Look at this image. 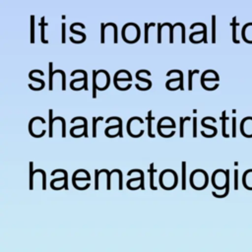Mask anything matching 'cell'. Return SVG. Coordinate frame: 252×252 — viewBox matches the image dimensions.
<instances>
[{"label":"cell","mask_w":252,"mask_h":252,"mask_svg":"<svg viewBox=\"0 0 252 252\" xmlns=\"http://www.w3.org/2000/svg\"><path fill=\"white\" fill-rule=\"evenodd\" d=\"M39 26H41V29H42V42L43 43H48V42L47 39H44V27L47 26V23H44V17L42 18V21H41V24H39Z\"/></svg>","instance_id":"cell-8"},{"label":"cell","mask_w":252,"mask_h":252,"mask_svg":"<svg viewBox=\"0 0 252 252\" xmlns=\"http://www.w3.org/2000/svg\"><path fill=\"white\" fill-rule=\"evenodd\" d=\"M150 26H155V23H151L150 25L146 23L145 24V43H148L149 42V27Z\"/></svg>","instance_id":"cell-15"},{"label":"cell","mask_w":252,"mask_h":252,"mask_svg":"<svg viewBox=\"0 0 252 252\" xmlns=\"http://www.w3.org/2000/svg\"><path fill=\"white\" fill-rule=\"evenodd\" d=\"M212 42H216V17L212 16Z\"/></svg>","instance_id":"cell-7"},{"label":"cell","mask_w":252,"mask_h":252,"mask_svg":"<svg viewBox=\"0 0 252 252\" xmlns=\"http://www.w3.org/2000/svg\"><path fill=\"white\" fill-rule=\"evenodd\" d=\"M54 71H52V62L49 63V90H52V76H53Z\"/></svg>","instance_id":"cell-16"},{"label":"cell","mask_w":252,"mask_h":252,"mask_svg":"<svg viewBox=\"0 0 252 252\" xmlns=\"http://www.w3.org/2000/svg\"><path fill=\"white\" fill-rule=\"evenodd\" d=\"M75 25H76V24L74 23V24L72 25V26L70 27V31H71L72 33H75V34H77V35H80V36H82V37H83V39H86V35H85V34H83V33H80V32H77V31H75V30H74Z\"/></svg>","instance_id":"cell-22"},{"label":"cell","mask_w":252,"mask_h":252,"mask_svg":"<svg viewBox=\"0 0 252 252\" xmlns=\"http://www.w3.org/2000/svg\"><path fill=\"white\" fill-rule=\"evenodd\" d=\"M49 137H52V122L54 120V118H52V109L49 110Z\"/></svg>","instance_id":"cell-18"},{"label":"cell","mask_w":252,"mask_h":252,"mask_svg":"<svg viewBox=\"0 0 252 252\" xmlns=\"http://www.w3.org/2000/svg\"><path fill=\"white\" fill-rule=\"evenodd\" d=\"M99 175H100V170H96V181H95L96 190L99 189Z\"/></svg>","instance_id":"cell-23"},{"label":"cell","mask_w":252,"mask_h":252,"mask_svg":"<svg viewBox=\"0 0 252 252\" xmlns=\"http://www.w3.org/2000/svg\"><path fill=\"white\" fill-rule=\"evenodd\" d=\"M59 73H61L62 75V90L65 91L66 90V75H65V72L63 70H58Z\"/></svg>","instance_id":"cell-20"},{"label":"cell","mask_w":252,"mask_h":252,"mask_svg":"<svg viewBox=\"0 0 252 252\" xmlns=\"http://www.w3.org/2000/svg\"><path fill=\"white\" fill-rule=\"evenodd\" d=\"M197 118L194 117L193 118V137L195 138L197 136Z\"/></svg>","instance_id":"cell-21"},{"label":"cell","mask_w":252,"mask_h":252,"mask_svg":"<svg viewBox=\"0 0 252 252\" xmlns=\"http://www.w3.org/2000/svg\"><path fill=\"white\" fill-rule=\"evenodd\" d=\"M56 173H62L64 174V184H63V188L65 190H68V184H67V180H68V174L66 173V170L64 169H56V170H53L52 171V175H54Z\"/></svg>","instance_id":"cell-4"},{"label":"cell","mask_w":252,"mask_h":252,"mask_svg":"<svg viewBox=\"0 0 252 252\" xmlns=\"http://www.w3.org/2000/svg\"><path fill=\"white\" fill-rule=\"evenodd\" d=\"M113 119H114V120H117V121H118V132H117V133H118V136H119V137H121V138H122V136H123V135H122V120H121V118H120V117H117V116H112V117H109L105 122L108 123V122L110 121V120H113Z\"/></svg>","instance_id":"cell-1"},{"label":"cell","mask_w":252,"mask_h":252,"mask_svg":"<svg viewBox=\"0 0 252 252\" xmlns=\"http://www.w3.org/2000/svg\"><path fill=\"white\" fill-rule=\"evenodd\" d=\"M149 171H150V175H151L150 186H151V188H152L153 190H157V188L154 187V173H156V170L154 169V164H151Z\"/></svg>","instance_id":"cell-6"},{"label":"cell","mask_w":252,"mask_h":252,"mask_svg":"<svg viewBox=\"0 0 252 252\" xmlns=\"http://www.w3.org/2000/svg\"><path fill=\"white\" fill-rule=\"evenodd\" d=\"M33 162L30 163V190L34 189V185H33V179H34V171H33Z\"/></svg>","instance_id":"cell-14"},{"label":"cell","mask_w":252,"mask_h":252,"mask_svg":"<svg viewBox=\"0 0 252 252\" xmlns=\"http://www.w3.org/2000/svg\"><path fill=\"white\" fill-rule=\"evenodd\" d=\"M97 75L98 72H96L95 70L93 71V98H97V90H98V84H97Z\"/></svg>","instance_id":"cell-3"},{"label":"cell","mask_w":252,"mask_h":252,"mask_svg":"<svg viewBox=\"0 0 252 252\" xmlns=\"http://www.w3.org/2000/svg\"><path fill=\"white\" fill-rule=\"evenodd\" d=\"M185 162L182 163V190H185L186 186H185V169H186V167H185Z\"/></svg>","instance_id":"cell-19"},{"label":"cell","mask_w":252,"mask_h":252,"mask_svg":"<svg viewBox=\"0 0 252 252\" xmlns=\"http://www.w3.org/2000/svg\"><path fill=\"white\" fill-rule=\"evenodd\" d=\"M234 22H235V18H234V24H231V25H233V30H234V32H233L234 42V43H238V42L236 41V38H235V34H236V32H235V27H236V25H238V24H235Z\"/></svg>","instance_id":"cell-24"},{"label":"cell","mask_w":252,"mask_h":252,"mask_svg":"<svg viewBox=\"0 0 252 252\" xmlns=\"http://www.w3.org/2000/svg\"><path fill=\"white\" fill-rule=\"evenodd\" d=\"M78 72H81V73H83V75H84V78L85 79H83L84 80V86H83V88L85 89V90H88V87H87V85H88V83H87V73H86V71H84V70H81V69H78V70H75L74 72H72L71 73V76H74L75 74L76 73H78Z\"/></svg>","instance_id":"cell-9"},{"label":"cell","mask_w":252,"mask_h":252,"mask_svg":"<svg viewBox=\"0 0 252 252\" xmlns=\"http://www.w3.org/2000/svg\"><path fill=\"white\" fill-rule=\"evenodd\" d=\"M55 118L61 120V122H62V137L65 138L66 137V122H65V119L63 117H60V116H57Z\"/></svg>","instance_id":"cell-17"},{"label":"cell","mask_w":252,"mask_h":252,"mask_svg":"<svg viewBox=\"0 0 252 252\" xmlns=\"http://www.w3.org/2000/svg\"><path fill=\"white\" fill-rule=\"evenodd\" d=\"M154 119V117H152V110H150L148 112V135L149 137L154 138L155 135L152 133V120Z\"/></svg>","instance_id":"cell-2"},{"label":"cell","mask_w":252,"mask_h":252,"mask_svg":"<svg viewBox=\"0 0 252 252\" xmlns=\"http://www.w3.org/2000/svg\"><path fill=\"white\" fill-rule=\"evenodd\" d=\"M187 120H190V117L187 116L185 118L180 117V137L182 138L184 136V122L187 121Z\"/></svg>","instance_id":"cell-13"},{"label":"cell","mask_w":252,"mask_h":252,"mask_svg":"<svg viewBox=\"0 0 252 252\" xmlns=\"http://www.w3.org/2000/svg\"><path fill=\"white\" fill-rule=\"evenodd\" d=\"M198 72H199V70H194V71H188V89H189V91H191L192 90V77H193V74H196L197 73L198 74Z\"/></svg>","instance_id":"cell-11"},{"label":"cell","mask_w":252,"mask_h":252,"mask_svg":"<svg viewBox=\"0 0 252 252\" xmlns=\"http://www.w3.org/2000/svg\"><path fill=\"white\" fill-rule=\"evenodd\" d=\"M179 26L182 28V43H185V27L182 23H179Z\"/></svg>","instance_id":"cell-26"},{"label":"cell","mask_w":252,"mask_h":252,"mask_svg":"<svg viewBox=\"0 0 252 252\" xmlns=\"http://www.w3.org/2000/svg\"><path fill=\"white\" fill-rule=\"evenodd\" d=\"M104 117H98V118H95L93 117V137H97V123L100 120H103Z\"/></svg>","instance_id":"cell-12"},{"label":"cell","mask_w":252,"mask_h":252,"mask_svg":"<svg viewBox=\"0 0 252 252\" xmlns=\"http://www.w3.org/2000/svg\"><path fill=\"white\" fill-rule=\"evenodd\" d=\"M31 43H35V16H31Z\"/></svg>","instance_id":"cell-10"},{"label":"cell","mask_w":252,"mask_h":252,"mask_svg":"<svg viewBox=\"0 0 252 252\" xmlns=\"http://www.w3.org/2000/svg\"><path fill=\"white\" fill-rule=\"evenodd\" d=\"M132 173H140V175H141V184H140V188L142 189V190H145V184H144V173L141 169H132V170H130L129 173H127L128 175H130V174H132Z\"/></svg>","instance_id":"cell-5"},{"label":"cell","mask_w":252,"mask_h":252,"mask_svg":"<svg viewBox=\"0 0 252 252\" xmlns=\"http://www.w3.org/2000/svg\"><path fill=\"white\" fill-rule=\"evenodd\" d=\"M65 30H66V25H65V23L62 24V39H61V42L62 43H65V38H66V36H65Z\"/></svg>","instance_id":"cell-25"}]
</instances>
